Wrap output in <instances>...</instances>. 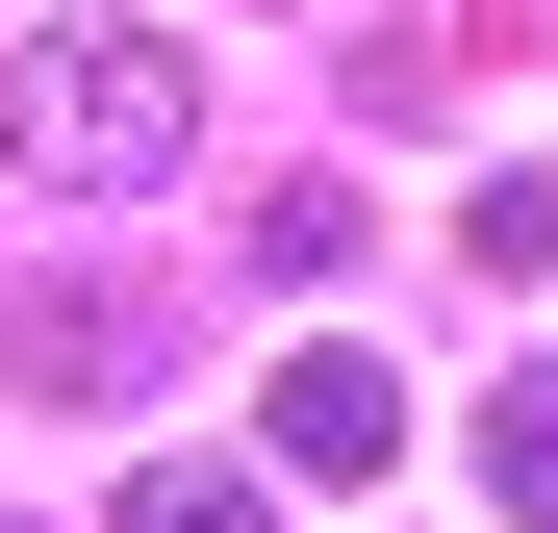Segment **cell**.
Returning <instances> with one entry per match:
<instances>
[{
    "instance_id": "cell-5",
    "label": "cell",
    "mask_w": 558,
    "mask_h": 533,
    "mask_svg": "<svg viewBox=\"0 0 558 533\" xmlns=\"http://www.w3.org/2000/svg\"><path fill=\"white\" fill-rule=\"evenodd\" d=\"M483 483H508V508H533V533H558V355H533V381H508V407H483Z\"/></svg>"
},
{
    "instance_id": "cell-1",
    "label": "cell",
    "mask_w": 558,
    "mask_h": 533,
    "mask_svg": "<svg viewBox=\"0 0 558 533\" xmlns=\"http://www.w3.org/2000/svg\"><path fill=\"white\" fill-rule=\"evenodd\" d=\"M0 153H26L51 204H153V178L204 153V51L178 26H51L26 76H0Z\"/></svg>"
},
{
    "instance_id": "cell-3",
    "label": "cell",
    "mask_w": 558,
    "mask_h": 533,
    "mask_svg": "<svg viewBox=\"0 0 558 533\" xmlns=\"http://www.w3.org/2000/svg\"><path fill=\"white\" fill-rule=\"evenodd\" d=\"M26 381H51V407H128V381H153V305H128V280H51V305H26Z\"/></svg>"
},
{
    "instance_id": "cell-2",
    "label": "cell",
    "mask_w": 558,
    "mask_h": 533,
    "mask_svg": "<svg viewBox=\"0 0 558 533\" xmlns=\"http://www.w3.org/2000/svg\"><path fill=\"white\" fill-rule=\"evenodd\" d=\"M254 432H279V483H381V458H407V381H381L355 330H305V355H279V407H254Z\"/></svg>"
},
{
    "instance_id": "cell-4",
    "label": "cell",
    "mask_w": 558,
    "mask_h": 533,
    "mask_svg": "<svg viewBox=\"0 0 558 533\" xmlns=\"http://www.w3.org/2000/svg\"><path fill=\"white\" fill-rule=\"evenodd\" d=\"M102 533H279V508H254V458H153V483H128Z\"/></svg>"
}]
</instances>
